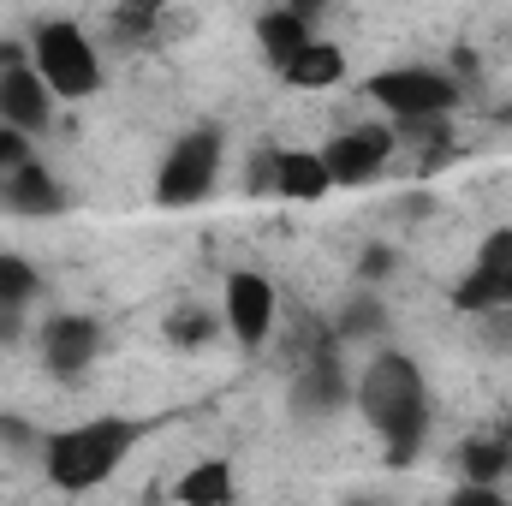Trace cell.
<instances>
[{
	"instance_id": "cell-18",
	"label": "cell",
	"mask_w": 512,
	"mask_h": 506,
	"mask_svg": "<svg viewBox=\"0 0 512 506\" xmlns=\"http://www.w3.org/2000/svg\"><path fill=\"white\" fill-rule=\"evenodd\" d=\"M507 280H512V274H489V268H477V262H471V274L447 292V304H453L459 316H477V322H483V316L507 310Z\"/></svg>"
},
{
	"instance_id": "cell-22",
	"label": "cell",
	"mask_w": 512,
	"mask_h": 506,
	"mask_svg": "<svg viewBox=\"0 0 512 506\" xmlns=\"http://www.w3.org/2000/svg\"><path fill=\"white\" fill-rule=\"evenodd\" d=\"M387 274H399V251L393 245H364V256H358V286H382Z\"/></svg>"
},
{
	"instance_id": "cell-30",
	"label": "cell",
	"mask_w": 512,
	"mask_h": 506,
	"mask_svg": "<svg viewBox=\"0 0 512 506\" xmlns=\"http://www.w3.org/2000/svg\"><path fill=\"white\" fill-rule=\"evenodd\" d=\"M507 316H512V280H507Z\"/></svg>"
},
{
	"instance_id": "cell-9",
	"label": "cell",
	"mask_w": 512,
	"mask_h": 506,
	"mask_svg": "<svg viewBox=\"0 0 512 506\" xmlns=\"http://www.w3.org/2000/svg\"><path fill=\"white\" fill-rule=\"evenodd\" d=\"M36 340H42V364H48V376H60V381L84 376V370L102 358V322H96V316H78V310L54 316Z\"/></svg>"
},
{
	"instance_id": "cell-27",
	"label": "cell",
	"mask_w": 512,
	"mask_h": 506,
	"mask_svg": "<svg viewBox=\"0 0 512 506\" xmlns=\"http://www.w3.org/2000/svg\"><path fill=\"white\" fill-rule=\"evenodd\" d=\"M30 66V36H0V72H24Z\"/></svg>"
},
{
	"instance_id": "cell-29",
	"label": "cell",
	"mask_w": 512,
	"mask_h": 506,
	"mask_svg": "<svg viewBox=\"0 0 512 506\" xmlns=\"http://www.w3.org/2000/svg\"><path fill=\"white\" fill-rule=\"evenodd\" d=\"M346 506H387V501H346Z\"/></svg>"
},
{
	"instance_id": "cell-5",
	"label": "cell",
	"mask_w": 512,
	"mask_h": 506,
	"mask_svg": "<svg viewBox=\"0 0 512 506\" xmlns=\"http://www.w3.org/2000/svg\"><path fill=\"white\" fill-rule=\"evenodd\" d=\"M364 96L387 120H453L459 108V78L441 66H387L364 78Z\"/></svg>"
},
{
	"instance_id": "cell-23",
	"label": "cell",
	"mask_w": 512,
	"mask_h": 506,
	"mask_svg": "<svg viewBox=\"0 0 512 506\" xmlns=\"http://www.w3.org/2000/svg\"><path fill=\"white\" fill-rule=\"evenodd\" d=\"M274 167H280V149L274 143H256L251 167H245V191L251 197H274Z\"/></svg>"
},
{
	"instance_id": "cell-19",
	"label": "cell",
	"mask_w": 512,
	"mask_h": 506,
	"mask_svg": "<svg viewBox=\"0 0 512 506\" xmlns=\"http://www.w3.org/2000/svg\"><path fill=\"white\" fill-rule=\"evenodd\" d=\"M42 298V268L18 251H0V310H30Z\"/></svg>"
},
{
	"instance_id": "cell-21",
	"label": "cell",
	"mask_w": 512,
	"mask_h": 506,
	"mask_svg": "<svg viewBox=\"0 0 512 506\" xmlns=\"http://www.w3.org/2000/svg\"><path fill=\"white\" fill-rule=\"evenodd\" d=\"M108 30L120 42H149V36H161V6H114Z\"/></svg>"
},
{
	"instance_id": "cell-28",
	"label": "cell",
	"mask_w": 512,
	"mask_h": 506,
	"mask_svg": "<svg viewBox=\"0 0 512 506\" xmlns=\"http://www.w3.org/2000/svg\"><path fill=\"white\" fill-rule=\"evenodd\" d=\"M24 334H30V322H24V310H0V352H12V346H24Z\"/></svg>"
},
{
	"instance_id": "cell-7",
	"label": "cell",
	"mask_w": 512,
	"mask_h": 506,
	"mask_svg": "<svg viewBox=\"0 0 512 506\" xmlns=\"http://www.w3.org/2000/svg\"><path fill=\"white\" fill-rule=\"evenodd\" d=\"M399 155V137L387 120H370V126H352V131H334L328 143H322V161H328V179H334V191L346 185H370V179H382L387 161Z\"/></svg>"
},
{
	"instance_id": "cell-17",
	"label": "cell",
	"mask_w": 512,
	"mask_h": 506,
	"mask_svg": "<svg viewBox=\"0 0 512 506\" xmlns=\"http://www.w3.org/2000/svg\"><path fill=\"white\" fill-rule=\"evenodd\" d=\"M340 78H346V48L328 42V36H316V42L280 72V84H292V90H334Z\"/></svg>"
},
{
	"instance_id": "cell-26",
	"label": "cell",
	"mask_w": 512,
	"mask_h": 506,
	"mask_svg": "<svg viewBox=\"0 0 512 506\" xmlns=\"http://www.w3.org/2000/svg\"><path fill=\"white\" fill-rule=\"evenodd\" d=\"M447 506H507V495L501 489H483V483H459L447 495Z\"/></svg>"
},
{
	"instance_id": "cell-10",
	"label": "cell",
	"mask_w": 512,
	"mask_h": 506,
	"mask_svg": "<svg viewBox=\"0 0 512 506\" xmlns=\"http://www.w3.org/2000/svg\"><path fill=\"white\" fill-rule=\"evenodd\" d=\"M310 42H316V12H310V6H268V12H256V48H262V60L274 66V78H280Z\"/></svg>"
},
{
	"instance_id": "cell-11",
	"label": "cell",
	"mask_w": 512,
	"mask_h": 506,
	"mask_svg": "<svg viewBox=\"0 0 512 506\" xmlns=\"http://www.w3.org/2000/svg\"><path fill=\"white\" fill-rule=\"evenodd\" d=\"M66 185L42 167V161H30V167H18L12 179H0V215H18V221H54V215H66Z\"/></svg>"
},
{
	"instance_id": "cell-8",
	"label": "cell",
	"mask_w": 512,
	"mask_h": 506,
	"mask_svg": "<svg viewBox=\"0 0 512 506\" xmlns=\"http://www.w3.org/2000/svg\"><path fill=\"white\" fill-rule=\"evenodd\" d=\"M274 310H280V298H274V280L268 274H256V268L227 274V286H221V322H227V334L245 352H256L274 334Z\"/></svg>"
},
{
	"instance_id": "cell-15",
	"label": "cell",
	"mask_w": 512,
	"mask_h": 506,
	"mask_svg": "<svg viewBox=\"0 0 512 506\" xmlns=\"http://www.w3.org/2000/svg\"><path fill=\"white\" fill-rule=\"evenodd\" d=\"M382 334H387V304L370 286H352V298L334 316V340L340 346H376L382 352Z\"/></svg>"
},
{
	"instance_id": "cell-6",
	"label": "cell",
	"mask_w": 512,
	"mask_h": 506,
	"mask_svg": "<svg viewBox=\"0 0 512 506\" xmlns=\"http://www.w3.org/2000/svg\"><path fill=\"white\" fill-rule=\"evenodd\" d=\"M346 346L334 340V328L316 334V346L304 352V370L292 376V411L298 417H340L352 405V376H346Z\"/></svg>"
},
{
	"instance_id": "cell-1",
	"label": "cell",
	"mask_w": 512,
	"mask_h": 506,
	"mask_svg": "<svg viewBox=\"0 0 512 506\" xmlns=\"http://www.w3.org/2000/svg\"><path fill=\"white\" fill-rule=\"evenodd\" d=\"M352 405L364 411V423L382 435L387 465H411L423 435H429V381L411 352H370V364L352 376Z\"/></svg>"
},
{
	"instance_id": "cell-31",
	"label": "cell",
	"mask_w": 512,
	"mask_h": 506,
	"mask_svg": "<svg viewBox=\"0 0 512 506\" xmlns=\"http://www.w3.org/2000/svg\"><path fill=\"white\" fill-rule=\"evenodd\" d=\"M507 126H512V102H507Z\"/></svg>"
},
{
	"instance_id": "cell-3",
	"label": "cell",
	"mask_w": 512,
	"mask_h": 506,
	"mask_svg": "<svg viewBox=\"0 0 512 506\" xmlns=\"http://www.w3.org/2000/svg\"><path fill=\"white\" fill-rule=\"evenodd\" d=\"M30 66L54 102H90L102 90V54L78 18H42L30 30Z\"/></svg>"
},
{
	"instance_id": "cell-12",
	"label": "cell",
	"mask_w": 512,
	"mask_h": 506,
	"mask_svg": "<svg viewBox=\"0 0 512 506\" xmlns=\"http://www.w3.org/2000/svg\"><path fill=\"white\" fill-rule=\"evenodd\" d=\"M0 126L24 131V137H42V131L54 126V96H48V84L36 78V66L0 72Z\"/></svg>"
},
{
	"instance_id": "cell-14",
	"label": "cell",
	"mask_w": 512,
	"mask_h": 506,
	"mask_svg": "<svg viewBox=\"0 0 512 506\" xmlns=\"http://www.w3.org/2000/svg\"><path fill=\"white\" fill-rule=\"evenodd\" d=\"M179 506H233L239 501V471L227 459H197L179 483H173Z\"/></svg>"
},
{
	"instance_id": "cell-16",
	"label": "cell",
	"mask_w": 512,
	"mask_h": 506,
	"mask_svg": "<svg viewBox=\"0 0 512 506\" xmlns=\"http://www.w3.org/2000/svg\"><path fill=\"white\" fill-rule=\"evenodd\" d=\"M507 471H512V447L501 441V429H483V435H465L459 441V483L501 489Z\"/></svg>"
},
{
	"instance_id": "cell-13",
	"label": "cell",
	"mask_w": 512,
	"mask_h": 506,
	"mask_svg": "<svg viewBox=\"0 0 512 506\" xmlns=\"http://www.w3.org/2000/svg\"><path fill=\"white\" fill-rule=\"evenodd\" d=\"M328 191H334V179H328L322 149H280V167H274V197H286V203H322Z\"/></svg>"
},
{
	"instance_id": "cell-4",
	"label": "cell",
	"mask_w": 512,
	"mask_h": 506,
	"mask_svg": "<svg viewBox=\"0 0 512 506\" xmlns=\"http://www.w3.org/2000/svg\"><path fill=\"white\" fill-rule=\"evenodd\" d=\"M221 167H227V137L221 126H191L179 131L161 155V173H155V203L161 209H197L215 197L221 185Z\"/></svg>"
},
{
	"instance_id": "cell-25",
	"label": "cell",
	"mask_w": 512,
	"mask_h": 506,
	"mask_svg": "<svg viewBox=\"0 0 512 506\" xmlns=\"http://www.w3.org/2000/svg\"><path fill=\"white\" fill-rule=\"evenodd\" d=\"M36 161V149H30V137L12 126H0V179H12L18 167H30Z\"/></svg>"
},
{
	"instance_id": "cell-20",
	"label": "cell",
	"mask_w": 512,
	"mask_h": 506,
	"mask_svg": "<svg viewBox=\"0 0 512 506\" xmlns=\"http://www.w3.org/2000/svg\"><path fill=\"white\" fill-rule=\"evenodd\" d=\"M179 352H197V346H209L215 340V310L209 304H179L173 316H167V328H161Z\"/></svg>"
},
{
	"instance_id": "cell-24",
	"label": "cell",
	"mask_w": 512,
	"mask_h": 506,
	"mask_svg": "<svg viewBox=\"0 0 512 506\" xmlns=\"http://www.w3.org/2000/svg\"><path fill=\"white\" fill-rule=\"evenodd\" d=\"M477 268H489V274H512V227H495V233L477 245Z\"/></svg>"
},
{
	"instance_id": "cell-2",
	"label": "cell",
	"mask_w": 512,
	"mask_h": 506,
	"mask_svg": "<svg viewBox=\"0 0 512 506\" xmlns=\"http://www.w3.org/2000/svg\"><path fill=\"white\" fill-rule=\"evenodd\" d=\"M143 435H149V423H137V417H90L78 429H54L42 441V471L60 495H90L126 465Z\"/></svg>"
}]
</instances>
